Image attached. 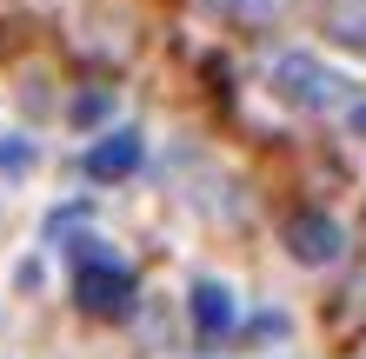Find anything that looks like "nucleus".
Masks as SVG:
<instances>
[{
	"label": "nucleus",
	"mask_w": 366,
	"mask_h": 359,
	"mask_svg": "<svg viewBox=\"0 0 366 359\" xmlns=\"http://www.w3.org/2000/svg\"><path fill=\"white\" fill-rule=\"evenodd\" d=\"M80 273H74V306L94 313V320H114V313H127V300H134V273H127L120 260H107V253L94 240H80Z\"/></svg>",
	"instance_id": "nucleus-1"
},
{
	"label": "nucleus",
	"mask_w": 366,
	"mask_h": 359,
	"mask_svg": "<svg viewBox=\"0 0 366 359\" xmlns=\"http://www.w3.org/2000/svg\"><path fill=\"white\" fill-rule=\"evenodd\" d=\"M273 93L287 100V107H300V113H320V107H340V100H347V80H340L327 60H313V54H280L273 60Z\"/></svg>",
	"instance_id": "nucleus-2"
},
{
	"label": "nucleus",
	"mask_w": 366,
	"mask_h": 359,
	"mask_svg": "<svg viewBox=\"0 0 366 359\" xmlns=\"http://www.w3.org/2000/svg\"><path fill=\"white\" fill-rule=\"evenodd\" d=\"M340 246H347V233H340L333 213H293L287 220V253L300 266H327V260H340Z\"/></svg>",
	"instance_id": "nucleus-3"
},
{
	"label": "nucleus",
	"mask_w": 366,
	"mask_h": 359,
	"mask_svg": "<svg viewBox=\"0 0 366 359\" xmlns=\"http://www.w3.org/2000/svg\"><path fill=\"white\" fill-rule=\"evenodd\" d=\"M140 166V133H107L100 146H87V173L94 180H127Z\"/></svg>",
	"instance_id": "nucleus-4"
},
{
	"label": "nucleus",
	"mask_w": 366,
	"mask_h": 359,
	"mask_svg": "<svg viewBox=\"0 0 366 359\" xmlns=\"http://www.w3.org/2000/svg\"><path fill=\"white\" fill-rule=\"evenodd\" d=\"M320 27H327L340 47L366 54V0H320Z\"/></svg>",
	"instance_id": "nucleus-5"
},
{
	"label": "nucleus",
	"mask_w": 366,
	"mask_h": 359,
	"mask_svg": "<svg viewBox=\"0 0 366 359\" xmlns=\"http://www.w3.org/2000/svg\"><path fill=\"white\" fill-rule=\"evenodd\" d=\"M193 320H200V333H227L233 326V300H227V286L220 280H193Z\"/></svg>",
	"instance_id": "nucleus-6"
},
{
	"label": "nucleus",
	"mask_w": 366,
	"mask_h": 359,
	"mask_svg": "<svg viewBox=\"0 0 366 359\" xmlns=\"http://www.w3.org/2000/svg\"><path fill=\"white\" fill-rule=\"evenodd\" d=\"M213 7L233 14V20H247V27H267V20H280L293 0H213Z\"/></svg>",
	"instance_id": "nucleus-7"
},
{
	"label": "nucleus",
	"mask_w": 366,
	"mask_h": 359,
	"mask_svg": "<svg viewBox=\"0 0 366 359\" xmlns=\"http://www.w3.org/2000/svg\"><path fill=\"white\" fill-rule=\"evenodd\" d=\"M347 126H353V133L366 140V100H353V107H347Z\"/></svg>",
	"instance_id": "nucleus-8"
}]
</instances>
